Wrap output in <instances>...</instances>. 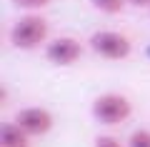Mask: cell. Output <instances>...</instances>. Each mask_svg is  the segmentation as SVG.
I'll use <instances>...</instances> for the list:
<instances>
[{
  "label": "cell",
  "mask_w": 150,
  "mask_h": 147,
  "mask_svg": "<svg viewBox=\"0 0 150 147\" xmlns=\"http://www.w3.org/2000/svg\"><path fill=\"white\" fill-rule=\"evenodd\" d=\"M90 5L105 15H120L128 8V0H90Z\"/></svg>",
  "instance_id": "52a82bcc"
},
{
  "label": "cell",
  "mask_w": 150,
  "mask_h": 147,
  "mask_svg": "<svg viewBox=\"0 0 150 147\" xmlns=\"http://www.w3.org/2000/svg\"><path fill=\"white\" fill-rule=\"evenodd\" d=\"M15 122L20 130H25L30 137H43L53 130L55 120H53V112L48 107H40V105H30V107H23V110L15 112Z\"/></svg>",
  "instance_id": "277c9868"
},
{
  "label": "cell",
  "mask_w": 150,
  "mask_h": 147,
  "mask_svg": "<svg viewBox=\"0 0 150 147\" xmlns=\"http://www.w3.org/2000/svg\"><path fill=\"white\" fill-rule=\"evenodd\" d=\"M128 147H150V130H145V127L133 130L128 137Z\"/></svg>",
  "instance_id": "ba28073f"
},
{
  "label": "cell",
  "mask_w": 150,
  "mask_h": 147,
  "mask_svg": "<svg viewBox=\"0 0 150 147\" xmlns=\"http://www.w3.org/2000/svg\"><path fill=\"white\" fill-rule=\"evenodd\" d=\"M8 37H10V45L18 50H38L40 45L50 42V23L38 13H28L10 27Z\"/></svg>",
  "instance_id": "6da1fadb"
},
{
  "label": "cell",
  "mask_w": 150,
  "mask_h": 147,
  "mask_svg": "<svg viewBox=\"0 0 150 147\" xmlns=\"http://www.w3.org/2000/svg\"><path fill=\"white\" fill-rule=\"evenodd\" d=\"M13 3H15V8H23V10H28V13H35V10L48 8L53 0H13Z\"/></svg>",
  "instance_id": "9c48e42d"
},
{
  "label": "cell",
  "mask_w": 150,
  "mask_h": 147,
  "mask_svg": "<svg viewBox=\"0 0 150 147\" xmlns=\"http://www.w3.org/2000/svg\"><path fill=\"white\" fill-rule=\"evenodd\" d=\"M0 147H30V135L15 122H8L0 130Z\"/></svg>",
  "instance_id": "8992f818"
},
{
  "label": "cell",
  "mask_w": 150,
  "mask_h": 147,
  "mask_svg": "<svg viewBox=\"0 0 150 147\" xmlns=\"http://www.w3.org/2000/svg\"><path fill=\"white\" fill-rule=\"evenodd\" d=\"M83 50L85 47H83V42L78 37L60 35V37H55V40H50L45 45V58H48V63L58 65V68H70V65H75L80 60Z\"/></svg>",
  "instance_id": "5b68a950"
},
{
  "label": "cell",
  "mask_w": 150,
  "mask_h": 147,
  "mask_svg": "<svg viewBox=\"0 0 150 147\" xmlns=\"http://www.w3.org/2000/svg\"><path fill=\"white\" fill-rule=\"evenodd\" d=\"M148 53H150V50H148Z\"/></svg>",
  "instance_id": "7c38bea8"
},
{
  "label": "cell",
  "mask_w": 150,
  "mask_h": 147,
  "mask_svg": "<svg viewBox=\"0 0 150 147\" xmlns=\"http://www.w3.org/2000/svg\"><path fill=\"white\" fill-rule=\"evenodd\" d=\"M95 147H128V145H123L118 137H112V135H98L95 137Z\"/></svg>",
  "instance_id": "30bf717a"
},
{
  "label": "cell",
  "mask_w": 150,
  "mask_h": 147,
  "mask_svg": "<svg viewBox=\"0 0 150 147\" xmlns=\"http://www.w3.org/2000/svg\"><path fill=\"white\" fill-rule=\"evenodd\" d=\"M90 115L100 125L115 127V125H123V122L130 120V115H133V102L120 92H103L93 100Z\"/></svg>",
  "instance_id": "7a4b0ae2"
},
{
  "label": "cell",
  "mask_w": 150,
  "mask_h": 147,
  "mask_svg": "<svg viewBox=\"0 0 150 147\" xmlns=\"http://www.w3.org/2000/svg\"><path fill=\"white\" fill-rule=\"evenodd\" d=\"M88 47L105 60H128L133 55V40L118 30H95L88 37Z\"/></svg>",
  "instance_id": "3957f363"
},
{
  "label": "cell",
  "mask_w": 150,
  "mask_h": 147,
  "mask_svg": "<svg viewBox=\"0 0 150 147\" xmlns=\"http://www.w3.org/2000/svg\"><path fill=\"white\" fill-rule=\"evenodd\" d=\"M128 5H133V8H150V0H128Z\"/></svg>",
  "instance_id": "8fae6325"
}]
</instances>
